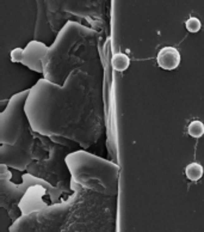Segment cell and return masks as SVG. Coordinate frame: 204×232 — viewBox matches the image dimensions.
<instances>
[{
  "label": "cell",
  "mask_w": 204,
  "mask_h": 232,
  "mask_svg": "<svg viewBox=\"0 0 204 232\" xmlns=\"http://www.w3.org/2000/svg\"><path fill=\"white\" fill-rule=\"evenodd\" d=\"M48 49L49 47H47L43 42L34 40L29 42L25 48H14L13 50H11V61L23 63L27 68L35 72L43 73L42 60L47 54Z\"/></svg>",
  "instance_id": "obj_8"
},
{
  "label": "cell",
  "mask_w": 204,
  "mask_h": 232,
  "mask_svg": "<svg viewBox=\"0 0 204 232\" xmlns=\"http://www.w3.org/2000/svg\"><path fill=\"white\" fill-rule=\"evenodd\" d=\"M66 163L75 184L104 195H116L119 177L116 163L84 149L69 152Z\"/></svg>",
  "instance_id": "obj_3"
},
{
  "label": "cell",
  "mask_w": 204,
  "mask_h": 232,
  "mask_svg": "<svg viewBox=\"0 0 204 232\" xmlns=\"http://www.w3.org/2000/svg\"><path fill=\"white\" fill-rule=\"evenodd\" d=\"M185 27H186V30H187L189 33L195 34V33H198V31L201 30L202 23H201V21H199L198 18H196V17H190V18L186 21V23H185Z\"/></svg>",
  "instance_id": "obj_13"
},
{
  "label": "cell",
  "mask_w": 204,
  "mask_h": 232,
  "mask_svg": "<svg viewBox=\"0 0 204 232\" xmlns=\"http://www.w3.org/2000/svg\"><path fill=\"white\" fill-rule=\"evenodd\" d=\"M47 145L49 149V157L46 160H34L27 166V172L49 182L63 194H74V182L66 163V157L69 152H72V147L56 144L49 138Z\"/></svg>",
  "instance_id": "obj_4"
},
{
  "label": "cell",
  "mask_w": 204,
  "mask_h": 232,
  "mask_svg": "<svg viewBox=\"0 0 204 232\" xmlns=\"http://www.w3.org/2000/svg\"><path fill=\"white\" fill-rule=\"evenodd\" d=\"M25 113L36 133L87 150L105 130L102 77L75 69L62 85L42 78L30 89Z\"/></svg>",
  "instance_id": "obj_1"
},
{
  "label": "cell",
  "mask_w": 204,
  "mask_h": 232,
  "mask_svg": "<svg viewBox=\"0 0 204 232\" xmlns=\"http://www.w3.org/2000/svg\"><path fill=\"white\" fill-rule=\"evenodd\" d=\"M43 78L62 85L75 69L102 77L100 58L97 52V33L76 23L67 22L42 60Z\"/></svg>",
  "instance_id": "obj_2"
},
{
  "label": "cell",
  "mask_w": 204,
  "mask_h": 232,
  "mask_svg": "<svg viewBox=\"0 0 204 232\" xmlns=\"http://www.w3.org/2000/svg\"><path fill=\"white\" fill-rule=\"evenodd\" d=\"M130 60L128 58V55H125L124 53H117L114 55L112 59V67L114 69L118 71V72H123L129 67Z\"/></svg>",
  "instance_id": "obj_11"
},
{
  "label": "cell",
  "mask_w": 204,
  "mask_h": 232,
  "mask_svg": "<svg viewBox=\"0 0 204 232\" xmlns=\"http://www.w3.org/2000/svg\"><path fill=\"white\" fill-rule=\"evenodd\" d=\"M157 61L160 68L165 71H173L180 65L182 55L177 48L163 47L158 53Z\"/></svg>",
  "instance_id": "obj_9"
},
{
  "label": "cell",
  "mask_w": 204,
  "mask_h": 232,
  "mask_svg": "<svg viewBox=\"0 0 204 232\" xmlns=\"http://www.w3.org/2000/svg\"><path fill=\"white\" fill-rule=\"evenodd\" d=\"M78 191L75 190L67 200L46 206L41 209L24 214L11 226L10 232H55L74 205Z\"/></svg>",
  "instance_id": "obj_5"
},
{
  "label": "cell",
  "mask_w": 204,
  "mask_h": 232,
  "mask_svg": "<svg viewBox=\"0 0 204 232\" xmlns=\"http://www.w3.org/2000/svg\"><path fill=\"white\" fill-rule=\"evenodd\" d=\"M187 132L192 138H201L204 135V124L203 122L195 120L189 124Z\"/></svg>",
  "instance_id": "obj_12"
},
{
  "label": "cell",
  "mask_w": 204,
  "mask_h": 232,
  "mask_svg": "<svg viewBox=\"0 0 204 232\" xmlns=\"http://www.w3.org/2000/svg\"><path fill=\"white\" fill-rule=\"evenodd\" d=\"M30 93V89L13 95L8 101L5 109L0 113V143L14 145L30 124L25 113V103Z\"/></svg>",
  "instance_id": "obj_6"
},
{
  "label": "cell",
  "mask_w": 204,
  "mask_h": 232,
  "mask_svg": "<svg viewBox=\"0 0 204 232\" xmlns=\"http://www.w3.org/2000/svg\"><path fill=\"white\" fill-rule=\"evenodd\" d=\"M36 132L29 124L19 140L14 145H0L1 164L10 169L18 171H27V166L34 162L32 149L36 141Z\"/></svg>",
  "instance_id": "obj_7"
},
{
  "label": "cell",
  "mask_w": 204,
  "mask_h": 232,
  "mask_svg": "<svg viewBox=\"0 0 204 232\" xmlns=\"http://www.w3.org/2000/svg\"><path fill=\"white\" fill-rule=\"evenodd\" d=\"M204 169L199 163H190L185 168V175L190 181H198L203 177Z\"/></svg>",
  "instance_id": "obj_10"
}]
</instances>
